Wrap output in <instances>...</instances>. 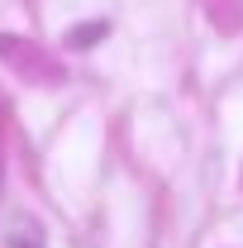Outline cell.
<instances>
[{
	"instance_id": "cell-4",
	"label": "cell",
	"mask_w": 243,
	"mask_h": 248,
	"mask_svg": "<svg viewBox=\"0 0 243 248\" xmlns=\"http://www.w3.org/2000/svg\"><path fill=\"white\" fill-rule=\"evenodd\" d=\"M110 33V24L105 19H91V24H76V29L67 33V48H91V43H100Z\"/></svg>"
},
{
	"instance_id": "cell-1",
	"label": "cell",
	"mask_w": 243,
	"mask_h": 248,
	"mask_svg": "<svg viewBox=\"0 0 243 248\" xmlns=\"http://www.w3.org/2000/svg\"><path fill=\"white\" fill-rule=\"evenodd\" d=\"M0 62H5L15 77H24V86H38V91H53V86L67 81L62 62L53 58L43 43L19 38V33H0Z\"/></svg>"
},
{
	"instance_id": "cell-3",
	"label": "cell",
	"mask_w": 243,
	"mask_h": 248,
	"mask_svg": "<svg viewBox=\"0 0 243 248\" xmlns=\"http://www.w3.org/2000/svg\"><path fill=\"white\" fill-rule=\"evenodd\" d=\"M10 248H48L43 244V224H38L33 215L15 219V224H10Z\"/></svg>"
},
{
	"instance_id": "cell-2",
	"label": "cell",
	"mask_w": 243,
	"mask_h": 248,
	"mask_svg": "<svg viewBox=\"0 0 243 248\" xmlns=\"http://www.w3.org/2000/svg\"><path fill=\"white\" fill-rule=\"evenodd\" d=\"M205 5V19L219 33H239L243 29V0H200Z\"/></svg>"
}]
</instances>
